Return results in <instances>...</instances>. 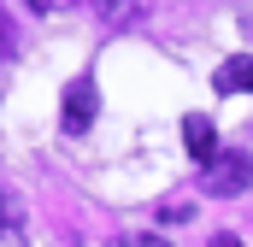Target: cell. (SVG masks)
Returning a JSON list of instances; mask_svg holds the SVG:
<instances>
[{
  "mask_svg": "<svg viewBox=\"0 0 253 247\" xmlns=\"http://www.w3.org/2000/svg\"><path fill=\"white\" fill-rule=\"evenodd\" d=\"M248 183H253V159H248V153H218L212 165H200V188L218 194V200L248 194Z\"/></svg>",
  "mask_w": 253,
  "mask_h": 247,
  "instance_id": "obj_1",
  "label": "cell"
},
{
  "mask_svg": "<svg viewBox=\"0 0 253 247\" xmlns=\"http://www.w3.org/2000/svg\"><path fill=\"white\" fill-rule=\"evenodd\" d=\"M94 112H100V88H94V77H77V82L65 88V129L83 135V129L94 124Z\"/></svg>",
  "mask_w": 253,
  "mask_h": 247,
  "instance_id": "obj_2",
  "label": "cell"
},
{
  "mask_svg": "<svg viewBox=\"0 0 253 247\" xmlns=\"http://www.w3.org/2000/svg\"><path fill=\"white\" fill-rule=\"evenodd\" d=\"M183 147H189V159L212 165V159H218V129H212V118L189 112V118H183Z\"/></svg>",
  "mask_w": 253,
  "mask_h": 247,
  "instance_id": "obj_3",
  "label": "cell"
},
{
  "mask_svg": "<svg viewBox=\"0 0 253 247\" xmlns=\"http://www.w3.org/2000/svg\"><path fill=\"white\" fill-rule=\"evenodd\" d=\"M212 88H218V94H248L253 88V59H224L218 77H212Z\"/></svg>",
  "mask_w": 253,
  "mask_h": 247,
  "instance_id": "obj_4",
  "label": "cell"
},
{
  "mask_svg": "<svg viewBox=\"0 0 253 247\" xmlns=\"http://www.w3.org/2000/svg\"><path fill=\"white\" fill-rule=\"evenodd\" d=\"M94 18H106V24H129V18H141V0H94Z\"/></svg>",
  "mask_w": 253,
  "mask_h": 247,
  "instance_id": "obj_5",
  "label": "cell"
},
{
  "mask_svg": "<svg viewBox=\"0 0 253 247\" xmlns=\"http://www.w3.org/2000/svg\"><path fill=\"white\" fill-rule=\"evenodd\" d=\"M12 53H18V30H12V18L0 12V65L12 59Z\"/></svg>",
  "mask_w": 253,
  "mask_h": 247,
  "instance_id": "obj_6",
  "label": "cell"
},
{
  "mask_svg": "<svg viewBox=\"0 0 253 247\" xmlns=\"http://www.w3.org/2000/svg\"><path fill=\"white\" fill-rule=\"evenodd\" d=\"M118 247H165V242H159V236H124Z\"/></svg>",
  "mask_w": 253,
  "mask_h": 247,
  "instance_id": "obj_7",
  "label": "cell"
},
{
  "mask_svg": "<svg viewBox=\"0 0 253 247\" xmlns=\"http://www.w3.org/2000/svg\"><path fill=\"white\" fill-rule=\"evenodd\" d=\"M12 218H18V212H12V194H0V230H6Z\"/></svg>",
  "mask_w": 253,
  "mask_h": 247,
  "instance_id": "obj_8",
  "label": "cell"
},
{
  "mask_svg": "<svg viewBox=\"0 0 253 247\" xmlns=\"http://www.w3.org/2000/svg\"><path fill=\"white\" fill-rule=\"evenodd\" d=\"M30 12H53V6H65V0H24Z\"/></svg>",
  "mask_w": 253,
  "mask_h": 247,
  "instance_id": "obj_9",
  "label": "cell"
},
{
  "mask_svg": "<svg viewBox=\"0 0 253 247\" xmlns=\"http://www.w3.org/2000/svg\"><path fill=\"white\" fill-rule=\"evenodd\" d=\"M212 247H242V242H236V236H212Z\"/></svg>",
  "mask_w": 253,
  "mask_h": 247,
  "instance_id": "obj_10",
  "label": "cell"
}]
</instances>
